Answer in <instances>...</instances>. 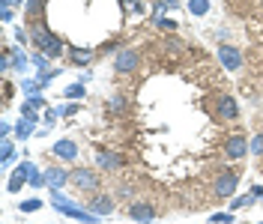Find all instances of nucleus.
Instances as JSON below:
<instances>
[{"instance_id": "obj_1", "label": "nucleus", "mask_w": 263, "mask_h": 224, "mask_svg": "<svg viewBox=\"0 0 263 224\" xmlns=\"http://www.w3.org/2000/svg\"><path fill=\"white\" fill-rule=\"evenodd\" d=\"M30 39H33V45L39 48V54H45L48 60H54V57H63V54H66L63 39L51 30L45 21H39V18H36V21H30Z\"/></svg>"}, {"instance_id": "obj_2", "label": "nucleus", "mask_w": 263, "mask_h": 224, "mask_svg": "<svg viewBox=\"0 0 263 224\" xmlns=\"http://www.w3.org/2000/svg\"><path fill=\"white\" fill-rule=\"evenodd\" d=\"M51 207L57 209V212H63V215H69V218H75V221H84V224H99V218H102L93 209H84L75 200H69L63 192H51Z\"/></svg>"}, {"instance_id": "obj_3", "label": "nucleus", "mask_w": 263, "mask_h": 224, "mask_svg": "<svg viewBox=\"0 0 263 224\" xmlns=\"http://www.w3.org/2000/svg\"><path fill=\"white\" fill-rule=\"evenodd\" d=\"M236 185H239V171H221L213 179V197L215 200L236 197Z\"/></svg>"}, {"instance_id": "obj_4", "label": "nucleus", "mask_w": 263, "mask_h": 224, "mask_svg": "<svg viewBox=\"0 0 263 224\" xmlns=\"http://www.w3.org/2000/svg\"><path fill=\"white\" fill-rule=\"evenodd\" d=\"M69 182L84 194H93L99 189V174L93 167H72L69 171Z\"/></svg>"}, {"instance_id": "obj_5", "label": "nucleus", "mask_w": 263, "mask_h": 224, "mask_svg": "<svg viewBox=\"0 0 263 224\" xmlns=\"http://www.w3.org/2000/svg\"><path fill=\"white\" fill-rule=\"evenodd\" d=\"M213 114L218 120H224V123H233L239 117V102L230 96V93H218L213 99Z\"/></svg>"}, {"instance_id": "obj_6", "label": "nucleus", "mask_w": 263, "mask_h": 224, "mask_svg": "<svg viewBox=\"0 0 263 224\" xmlns=\"http://www.w3.org/2000/svg\"><path fill=\"white\" fill-rule=\"evenodd\" d=\"M33 167H36L33 161H21V164H18L15 171L9 174V182H6V192H12V194H15V192H21V189H24V185L30 182Z\"/></svg>"}, {"instance_id": "obj_7", "label": "nucleus", "mask_w": 263, "mask_h": 224, "mask_svg": "<svg viewBox=\"0 0 263 224\" xmlns=\"http://www.w3.org/2000/svg\"><path fill=\"white\" fill-rule=\"evenodd\" d=\"M251 153L248 150V138H242V135H228V141H224V156H228L230 161H242Z\"/></svg>"}, {"instance_id": "obj_8", "label": "nucleus", "mask_w": 263, "mask_h": 224, "mask_svg": "<svg viewBox=\"0 0 263 224\" xmlns=\"http://www.w3.org/2000/svg\"><path fill=\"white\" fill-rule=\"evenodd\" d=\"M138 66H141V54H138L135 48H120L117 51L114 72H123V75H126V72H135Z\"/></svg>"}, {"instance_id": "obj_9", "label": "nucleus", "mask_w": 263, "mask_h": 224, "mask_svg": "<svg viewBox=\"0 0 263 224\" xmlns=\"http://www.w3.org/2000/svg\"><path fill=\"white\" fill-rule=\"evenodd\" d=\"M218 63L224 66L228 72H236L242 66V54H239V48H233V45H218Z\"/></svg>"}, {"instance_id": "obj_10", "label": "nucleus", "mask_w": 263, "mask_h": 224, "mask_svg": "<svg viewBox=\"0 0 263 224\" xmlns=\"http://www.w3.org/2000/svg\"><path fill=\"white\" fill-rule=\"evenodd\" d=\"M51 153H54L60 161H75L78 159V144H75L72 138H60L57 144L51 146Z\"/></svg>"}, {"instance_id": "obj_11", "label": "nucleus", "mask_w": 263, "mask_h": 224, "mask_svg": "<svg viewBox=\"0 0 263 224\" xmlns=\"http://www.w3.org/2000/svg\"><path fill=\"white\" fill-rule=\"evenodd\" d=\"M87 209H93L96 215H111L114 212V197L111 194H90V203H87Z\"/></svg>"}, {"instance_id": "obj_12", "label": "nucleus", "mask_w": 263, "mask_h": 224, "mask_svg": "<svg viewBox=\"0 0 263 224\" xmlns=\"http://www.w3.org/2000/svg\"><path fill=\"white\" fill-rule=\"evenodd\" d=\"M66 182H69V171H63V167H45V185H48L51 192H60Z\"/></svg>"}, {"instance_id": "obj_13", "label": "nucleus", "mask_w": 263, "mask_h": 224, "mask_svg": "<svg viewBox=\"0 0 263 224\" xmlns=\"http://www.w3.org/2000/svg\"><path fill=\"white\" fill-rule=\"evenodd\" d=\"M96 164L102 171H120V167H123V156H120V153H111V150H99Z\"/></svg>"}, {"instance_id": "obj_14", "label": "nucleus", "mask_w": 263, "mask_h": 224, "mask_svg": "<svg viewBox=\"0 0 263 224\" xmlns=\"http://www.w3.org/2000/svg\"><path fill=\"white\" fill-rule=\"evenodd\" d=\"M96 57L93 48H81V45H69V63L72 66H90Z\"/></svg>"}, {"instance_id": "obj_15", "label": "nucleus", "mask_w": 263, "mask_h": 224, "mask_svg": "<svg viewBox=\"0 0 263 224\" xmlns=\"http://www.w3.org/2000/svg\"><path fill=\"white\" fill-rule=\"evenodd\" d=\"M129 218L132 221H141V224H149V221H156V209L149 207V203H132Z\"/></svg>"}, {"instance_id": "obj_16", "label": "nucleus", "mask_w": 263, "mask_h": 224, "mask_svg": "<svg viewBox=\"0 0 263 224\" xmlns=\"http://www.w3.org/2000/svg\"><path fill=\"white\" fill-rule=\"evenodd\" d=\"M9 54H12V69H15V72H27V69H30L33 60L21 51V45H9Z\"/></svg>"}, {"instance_id": "obj_17", "label": "nucleus", "mask_w": 263, "mask_h": 224, "mask_svg": "<svg viewBox=\"0 0 263 224\" xmlns=\"http://www.w3.org/2000/svg\"><path fill=\"white\" fill-rule=\"evenodd\" d=\"M123 9H126L129 15H135V18H144L149 12L147 0H123Z\"/></svg>"}, {"instance_id": "obj_18", "label": "nucleus", "mask_w": 263, "mask_h": 224, "mask_svg": "<svg viewBox=\"0 0 263 224\" xmlns=\"http://www.w3.org/2000/svg\"><path fill=\"white\" fill-rule=\"evenodd\" d=\"M210 9H213V0H189V12L195 18H203Z\"/></svg>"}, {"instance_id": "obj_19", "label": "nucleus", "mask_w": 263, "mask_h": 224, "mask_svg": "<svg viewBox=\"0 0 263 224\" xmlns=\"http://www.w3.org/2000/svg\"><path fill=\"white\" fill-rule=\"evenodd\" d=\"M126 108H129V102H126L123 93H114V96L108 99V111H111V114H123Z\"/></svg>"}, {"instance_id": "obj_20", "label": "nucleus", "mask_w": 263, "mask_h": 224, "mask_svg": "<svg viewBox=\"0 0 263 224\" xmlns=\"http://www.w3.org/2000/svg\"><path fill=\"white\" fill-rule=\"evenodd\" d=\"M33 128H36V123H33V120H24V117H21V120L15 123V135L21 138V141H27V138L33 135Z\"/></svg>"}, {"instance_id": "obj_21", "label": "nucleus", "mask_w": 263, "mask_h": 224, "mask_svg": "<svg viewBox=\"0 0 263 224\" xmlns=\"http://www.w3.org/2000/svg\"><path fill=\"white\" fill-rule=\"evenodd\" d=\"M63 96H66V99H72V102H78V99L87 96V90H84V84L78 81V84H69V87H66V90H63Z\"/></svg>"}, {"instance_id": "obj_22", "label": "nucleus", "mask_w": 263, "mask_h": 224, "mask_svg": "<svg viewBox=\"0 0 263 224\" xmlns=\"http://www.w3.org/2000/svg\"><path fill=\"white\" fill-rule=\"evenodd\" d=\"M39 90H42V84H39V81H30V78L21 81V93H24L27 99H30V96H39Z\"/></svg>"}, {"instance_id": "obj_23", "label": "nucleus", "mask_w": 263, "mask_h": 224, "mask_svg": "<svg viewBox=\"0 0 263 224\" xmlns=\"http://www.w3.org/2000/svg\"><path fill=\"white\" fill-rule=\"evenodd\" d=\"M254 200H257L254 194H246V197H230V209L236 212V209H242V207H251Z\"/></svg>"}, {"instance_id": "obj_24", "label": "nucleus", "mask_w": 263, "mask_h": 224, "mask_svg": "<svg viewBox=\"0 0 263 224\" xmlns=\"http://www.w3.org/2000/svg\"><path fill=\"white\" fill-rule=\"evenodd\" d=\"M15 159V146L9 138H3V167H9V161Z\"/></svg>"}, {"instance_id": "obj_25", "label": "nucleus", "mask_w": 263, "mask_h": 224, "mask_svg": "<svg viewBox=\"0 0 263 224\" xmlns=\"http://www.w3.org/2000/svg\"><path fill=\"white\" fill-rule=\"evenodd\" d=\"M30 60H33V66L39 69V75H48V72H51V69H48V57H45V54H33Z\"/></svg>"}, {"instance_id": "obj_26", "label": "nucleus", "mask_w": 263, "mask_h": 224, "mask_svg": "<svg viewBox=\"0 0 263 224\" xmlns=\"http://www.w3.org/2000/svg\"><path fill=\"white\" fill-rule=\"evenodd\" d=\"M45 6V0H27V6H24V12L30 15V21H36V15H39V9Z\"/></svg>"}, {"instance_id": "obj_27", "label": "nucleus", "mask_w": 263, "mask_h": 224, "mask_svg": "<svg viewBox=\"0 0 263 224\" xmlns=\"http://www.w3.org/2000/svg\"><path fill=\"white\" fill-rule=\"evenodd\" d=\"M18 209H21V212H36V209H42V200H39V197L21 200V203H18Z\"/></svg>"}, {"instance_id": "obj_28", "label": "nucleus", "mask_w": 263, "mask_h": 224, "mask_svg": "<svg viewBox=\"0 0 263 224\" xmlns=\"http://www.w3.org/2000/svg\"><path fill=\"white\" fill-rule=\"evenodd\" d=\"M248 150H251L254 156H263V132H260V135H254V138L248 141Z\"/></svg>"}, {"instance_id": "obj_29", "label": "nucleus", "mask_w": 263, "mask_h": 224, "mask_svg": "<svg viewBox=\"0 0 263 224\" xmlns=\"http://www.w3.org/2000/svg\"><path fill=\"white\" fill-rule=\"evenodd\" d=\"M21 117H24V120H33V123H39V114H36V108H30L27 102L21 105Z\"/></svg>"}, {"instance_id": "obj_30", "label": "nucleus", "mask_w": 263, "mask_h": 224, "mask_svg": "<svg viewBox=\"0 0 263 224\" xmlns=\"http://www.w3.org/2000/svg\"><path fill=\"white\" fill-rule=\"evenodd\" d=\"M230 221H233L230 212H215L213 218H210V224H230Z\"/></svg>"}, {"instance_id": "obj_31", "label": "nucleus", "mask_w": 263, "mask_h": 224, "mask_svg": "<svg viewBox=\"0 0 263 224\" xmlns=\"http://www.w3.org/2000/svg\"><path fill=\"white\" fill-rule=\"evenodd\" d=\"M0 69H3V75L12 69V54H9V48L3 51V57H0Z\"/></svg>"}, {"instance_id": "obj_32", "label": "nucleus", "mask_w": 263, "mask_h": 224, "mask_svg": "<svg viewBox=\"0 0 263 224\" xmlns=\"http://www.w3.org/2000/svg\"><path fill=\"white\" fill-rule=\"evenodd\" d=\"M15 39L21 42V45H24V42H33V39H30V30H24V27H15Z\"/></svg>"}, {"instance_id": "obj_33", "label": "nucleus", "mask_w": 263, "mask_h": 224, "mask_svg": "<svg viewBox=\"0 0 263 224\" xmlns=\"http://www.w3.org/2000/svg\"><path fill=\"white\" fill-rule=\"evenodd\" d=\"M167 51L171 54H180V51H185V45H180V39H167Z\"/></svg>"}, {"instance_id": "obj_34", "label": "nucleus", "mask_w": 263, "mask_h": 224, "mask_svg": "<svg viewBox=\"0 0 263 224\" xmlns=\"http://www.w3.org/2000/svg\"><path fill=\"white\" fill-rule=\"evenodd\" d=\"M27 105L39 111V108H45V99H42V96H30V99H27Z\"/></svg>"}, {"instance_id": "obj_35", "label": "nucleus", "mask_w": 263, "mask_h": 224, "mask_svg": "<svg viewBox=\"0 0 263 224\" xmlns=\"http://www.w3.org/2000/svg\"><path fill=\"white\" fill-rule=\"evenodd\" d=\"M9 132H12V126H9V123H3V126H0V135H3V138H9Z\"/></svg>"}, {"instance_id": "obj_36", "label": "nucleus", "mask_w": 263, "mask_h": 224, "mask_svg": "<svg viewBox=\"0 0 263 224\" xmlns=\"http://www.w3.org/2000/svg\"><path fill=\"white\" fill-rule=\"evenodd\" d=\"M251 194H254V197H260V200H263V189H260V185H251Z\"/></svg>"}, {"instance_id": "obj_37", "label": "nucleus", "mask_w": 263, "mask_h": 224, "mask_svg": "<svg viewBox=\"0 0 263 224\" xmlns=\"http://www.w3.org/2000/svg\"><path fill=\"white\" fill-rule=\"evenodd\" d=\"M15 3H27V0H15Z\"/></svg>"}, {"instance_id": "obj_38", "label": "nucleus", "mask_w": 263, "mask_h": 224, "mask_svg": "<svg viewBox=\"0 0 263 224\" xmlns=\"http://www.w3.org/2000/svg\"><path fill=\"white\" fill-rule=\"evenodd\" d=\"M260 224H263V221H260Z\"/></svg>"}]
</instances>
